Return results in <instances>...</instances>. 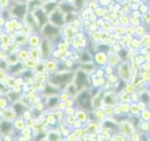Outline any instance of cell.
<instances>
[{"label":"cell","instance_id":"cb8c5ba5","mask_svg":"<svg viewBox=\"0 0 150 141\" xmlns=\"http://www.w3.org/2000/svg\"><path fill=\"white\" fill-rule=\"evenodd\" d=\"M25 64H27L28 69H34V68H36V66H37L34 59H27V60H25Z\"/></svg>","mask_w":150,"mask_h":141},{"label":"cell","instance_id":"44dd1931","mask_svg":"<svg viewBox=\"0 0 150 141\" xmlns=\"http://www.w3.org/2000/svg\"><path fill=\"white\" fill-rule=\"evenodd\" d=\"M45 68L48 70H54L56 69V64L54 61L51 60V61H47V63L45 65Z\"/></svg>","mask_w":150,"mask_h":141},{"label":"cell","instance_id":"e0dca14e","mask_svg":"<svg viewBox=\"0 0 150 141\" xmlns=\"http://www.w3.org/2000/svg\"><path fill=\"white\" fill-rule=\"evenodd\" d=\"M42 54L44 56H48L50 55V44L47 41H42Z\"/></svg>","mask_w":150,"mask_h":141},{"label":"cell","instance_id":"3957f363","mask_svg":"<svg viewBox=\"0 0 150 141\" xmlns=\"http://www.w3.org/2000/svg\"><path fill=\"white\" fill-rule=\"evenodd\" d=\"M78 103L80 105V106L84 108V109H88L89 106H90V96L87 92H82L80 95L78 96Z\"/></svg>","mask_w":150,"mask_h":141},{"label":"cell","instance_id":"603a6c76","mask_svg":"<svg viewBox=\"0 0 150 141\" xmlns=\"http://www.w3.org/2000/svg\"><path fill=\"white\" fill-rule=\"evenodd\" d=\"M54 9H55V4H53V3H47L44 6V11L46 12H51L52 9L54 11Z\"/></svg>","mask_w":150,"mask_h":141},{"label":"cell","instance_id":"6da1fadb","mask_svg":"<svg viewBox=\"0 0 150 141\" xmlns=\"http://www.w3.org/2000/svg\"><path fill=\"white\" fill-rule=\"evenodd\" d=\"M72 75L69 73H65V74H58L53 76L51 78V84L53 85L54 87L56 86H61V85H67L69 82L71 80Z\"/></svg>","mask_w":150,"mask_h":141},{"label":"cell","instance_id":"d6986e66","mask_svg":"<svg viewBox=\"0 0 150 141\" xmlns=\"http://www.w3.org/2000/svg\"><path fill=\"white\" fill-rule=\"evenodd\" d=\"M6 85L8 88H12L14 86H15V78H14L13 76H7V79H6Z\"/></svg>","mask_w":150,"mask_h":141},{"label":"cell","instance_id":"7a4b0ae2","mask_svg":"<svg viewBox=\"0 0 150 141\" xmlns=\"http://www.w3.org/2000/svg\"><path fill=\"white\" fill-rule=\"evenodd\" d=\"M13 131L14 128H13V123L11 121H8L5 120H0V135L2 136L11 135Z\"/></svg>","mask_w":150,"mask_h":141},{"label":"cell","instance_id":"52a82bcc","mask_svg":"<svg viewBox=\"0 0 150 141\" xmlns=\"http://www.w3.org/2000/svg\"><path fill=\"white\" fill-rule=\"evenodd\" d=\"M86 73H83L82 72L77 73L76 78H75V83H74V85L77 88V89L81 88L83 86V85L86 84Z\"/></svg>","mask_w":150,"mask_h":141},{"label":"cell","instance_id":"7402d4cb","mask_svg":"<svg viewBox=\"0 0 150 141\" xmlns=\"http://www.w3.org/2000/svg\"><path fill=\"white\" fill-rule=\"evenodd\" d=\"M39 37H37V36H33V37H31L30 38V40H29V43H30V45L31 46H38V44H39V41H40V40L38 39Z\"/></svg>","mask_w":150,"mask_h":141},{"label":"cell","instance_id":"277c9868","mask_svg":"<svg viewBox=\"0 0 150 141\" xmlns=\"http://www.w3.org/2000/svg\"><path fill=\"white\" fill-rule=\"evenodd\" d=\"M12 123H13L14 131H17V132H22L23 129L27 127L26 121L23 120L22 117H17L15 119V120H14Z\"/></svg>","mask_w":150,"mask_h":141},{"label":"cell","instance_id":"2e32d148","mask_svg":"<svg viewBox=\"0 0 150 141\" xmlns=\"http://www.w3.org/2000/svg\"><path fill=\"white\" fill-rule=\"evenodd\" d=\"M61 139L60 135L51 131L47 134V141H59Z\"/></svg>","mask_w":150,"mask_h":141},{"label":"cell","instance_id":"5b68a950","mask_svg":"<svg viewBox=\"0 0 150 141\" xmlns=\"http://www.w3.org/2000/svg\"><path fill=\"white\" fill-rule=\"evenodd\" d=\"M11 108L13 109V111L15 112V114L17 117H21L23 115V113L26 110L25 105H23V103L21 102H15V103H12V106Z\"/></svg>","mask_w":150,"mask_h":141},{"label":"cell","instance_id":"ac0fdd59","mask_svg":"<svg viewBox=\"0 0 150 141\" xmlns=\"http://www.w3.org/2000/svg\"><path fill=\"white\" fill-rule=\"evenodd\" d=\"M46 122L50 125H55L57 122V119L54 114H49L46 116Z\"/></svg>","mask_w":150,"mask_h":141},{"label":"cell","instance_id":"d4e9b609","mask_svg":"<svg viewBox=\"0 0 150 141\" xmlns=\"http://www.w3.org/2000/svg\"><path fill=\"white\" fill-rule=\"evenodd\" d=\"M36 70H37V72L38 73H43L45 72V64H39V65H37L36 66Z\"/></svg>","mask_w":150,"mask_h":141},{"label":"cell","instance_id":"9c48e42d","mask_svg":"<svg viewBox=\"0 0 150 141\" xmlns=\"http://www.w3.org/2000/svg\"><path fill=\"white\" fill-rule=\"evenodd\" d=\"M35 16L37 18V21H39L40 25H45L46 22H47V19H46V14L45 11H42L41 9H36L35 11Z\"/></svg>","mask_w":150,"mask_h":141},{"label":"cell","instance_id":"7c38bea8","mask_svg":"<svg viewBox=\"0 0 150 141\" xmlns=\"http://www.w3.org/2000/svg\"><path fill=\"white\" fill-rule=\"evenodd\" d=\"M51 21L53 24H54V25H62L63 24V19H62V16H61V14L59 12H54L53 14H52L51 16Z\"/></svg>","mask_w":150,"mask_h":141},{"label":"cell","instance_id":"484cf974","mask_svg":"<svg viewBox=\"0 0 150 141\" xmlns=\"http://www.w3.org/2000/svg\"><path fill=\"white\" fill-rule=\"evenodd\" d=\"M6 79H7V75H6V73H4V70H0V83L6 82Z\"/></svg>","mask_w":150,"mask_h":141},{"label":"cell","instance_id":"5bb4252c","mask_svg":"<svg viewBox=\"0 0 150 141\" xmlns=\"http://www.w3.org/2000/svg\"><path fill=\"white\" fill-rule=\"evenodd\" d=\"M8 72L14 74V73H19L20 72H22L23 70V65L21 63H15V64H12L11 67L8 68Z\"/></svg>","mask_w":150,"mask_h":141},{"label":"cell","instance_id":"30bf717a","mask_svg":"<svg viewBox=\"0 0 150 141\" xmlns=\"http://www.w3.org/2000/svg\"><path fill=\"white\" fill-rule=\"evenodd\" d=\"M58 102H59V99L57 96H51L48 98V100H47V103H46V107L47 108H50V109H53L54 108L56 105H58Z\"/></svg>","mask_w":150,"mask_h":141},{"label":"cell","instance_id":"4316f807","mask_svg":"<svg viewBox=\"0 0 150 141\" xmlns=\"http://www.w3.org/2000/svg\"><path fill=\"white\" fill-rule=\"evenodd\" d=\"M59 141H61V140H59Z\"/></svg>","mask_w":150,"mask_h":141},{"label":"cell","instance_id":"ffe728a7","mask_svg":"<svg viewBox=\"0 0 150 141\" xmlns=\"http://www.w3.org/2000/svg\"><path fill=\"white\" fill-rule=\"evenodd\" d=\"M40 0H31L30 3H29V9H38L40 7Z\"/></svg>","mask_w":150,"mask_h":141},{"label":"cell","instance_id":"9a60e30c","mask_svg":"<svg viewBox=\"0 0 150 141\" xmlns=\"http://www.w3.org/2000/svg\"><path fill=\"white\" fill-rule=\"evenodd\" d=\"M9 99L8 98V96H5V95H1L0 96V109L5 110L7 109L9 105Z\"/></svg>","mask_w":150,"mask_h":141},{"label":"cell","instance_id":"4fadbf2b","mask_svg":"<svg viewBox=\"0 0 150 141\" xmlns=\"http://www.w3.org/2000/svg\"><path fill=\"white\" fill-rule=\"evenodd\" d=\"M58 31H57V28L53 26H51V25H47L44 26L43 28V33L45 35L47 36H51V35H54L56 34Z\"/></svg>","mask_w":150,"mask_h":141},{"label":"cell","instance_id":"8992f818","mask_svg":"<svg viewBox=\"0 0 150 141\" xmlns=\"http://www.w3.org/2000/svg\"><path fill=\"white\" fill-rule=\"evenodd\" d=\"M26 11L25 5H17L12 9V14L18 18H23Z\"/></svg>","mask_w":150,"mask_h":141},{"label":"cell","instance_id":"8fae6325","mask_svg":"<svg viewBox=\"0 0 150 141\" xmlns=\"http://www.w3.org/2000/svg\"><path fill=\"white\" fill-rule=\"evenodd\" d=\"M42 94L46 95L47 97H51V96H54L57 94V89H56L54 86H47L43 90H42Z\"/></svg>","mask_w":150,"mask_h":141},{"label":"cell","instance_id":"ba28073f","mask_svg":"<svg viewBox=\"0 0 150 141\" xmlns=\"http://www.w3.org/2000/svg\"><path fill=\"white\" fill-rule=\"evenodd\" d=\"M4 113H3V119L2 120H8V121H11L13 122L14 120H15V119L17 118L15 112L13 111L12 108H7V109L3 110Z\"/></svg>","mask_w":150,"mask_h":141}]
</instances>
